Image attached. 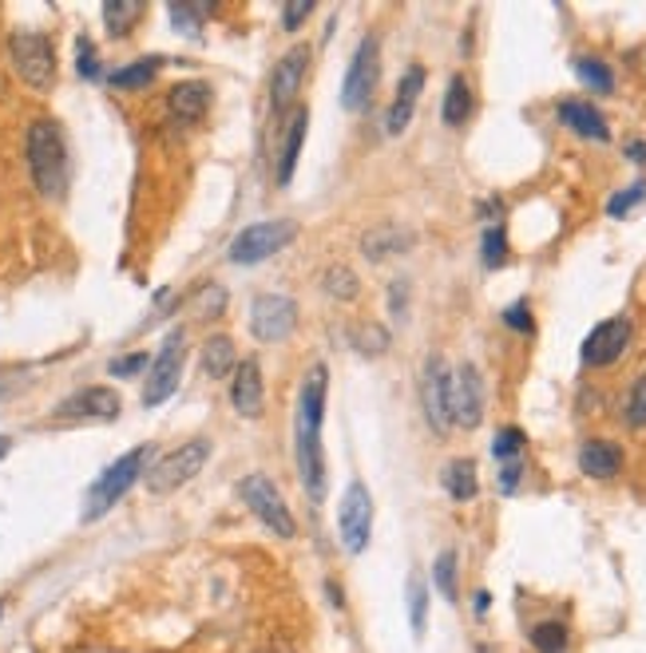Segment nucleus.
I'll use <instances>...</instances> for the list:
<instances>
[{
	"mask_svg": "<svg viewBox=\"0 0 646 653\" xmlns=\"http://www.w3.org/2000/svg\"><path fill=\"white\" fill-rule=\"evenodd\" d=\"M325 393H330V373L325 364H313L298 393V420H293V444H298V476L313 503L325 499V447H322V424H325Z\"/></svg>",
	"mask_w": 646,
	"mask_h": 653,
	"instance_id": "1",
	"label": "nucleus"
},
{
	"mask_svg": "<svg viewBox=\"0 0 646 653\" xmlns=\"http://www.w3.org/2000/svg\"><path fill=\"white\" fill-rule=\"evenodd\" d=\"M28 171H32V183L41 190V198L48 202H60L64 190H68V147H64L60 127L53 119H36L28 127Z\"/></svg>",
	"mask_w": 646,
	"mask_h": 653,
	"instance_id": "2",
	"label": "nucleus"
},
{
	"mask_svg": "<svg viewBox=\"0 0 646 653\" xmlns=\"http://www.w3.org/2000/svg\"><path fill=\"white\" fill-rule=\"evenodd\" d=\"M147 459H151V444H139V447H131L127 456L115 459L104 476L95 479L92 491H88V503H84V523L104 518L107 511L127 495V491L136 488V479L147 476Z\"/></svg>",
	"mask_w": 646,
	"mask_h": 653,
	"instance_id": "3",
	"label": "nucleus"
},
{
	"mask_svg": "<svg viewBox=\"0 0 646 653\" xmlns=\"http://www.w3.org/2000/svg\"><path fill=\"white\" fill-rule=\"evenodd\" d=\"M210 440L207 435H195V440H187V444H178L175 452H168L163 459H155V467H147V491L151 495H171V491H178L183 483H191V479L207 467L210 459Z\"/></svg>",
	"mask_w": 646,
	"mask_h": 653,
	"instance_id": "4",
	"label": "nucleus"
},
{
	"mask_svg": "<svg viewBox=\"0 0 646 653\" xmlns=\"http://www.w3.org/2000/svg\"><path fill=\"white\" fill-rule=\"evenodd\" d=\"M298 238V222L293 218H266V222H254L242 234H234L230 242V261L234 266H258V261L274 258L281 249Z\"/></svg>",
	"mask_w": 646,
	"mask_h": 653,
	"instance_id": "5",
	"label": "nucleus"
},
{
	"mask_svg": "<svg viewBox=\"0 0 646 653\" xmlns=\"http://www.w3.org/2000/svg\"><path fill=\"white\" fill-rule=\"evenodd\" d=\"M9 56L12 72L21 75L32 92H48L56 83V48L44 32H12Z\"/></svg>",
	"mask_w": 646,
	"mask_h": 653,
	"instance_id": "6",
	"label": "nucleus"
},
{
	"mask_svg": "<svg viewBox=\"0 0 646 653\" xmlns=\"http://www.w3.org/2000/svg\"><path fill=\"white\" fill-rule=\"evenodd\" d=\"M242 499H246V508L254 511V518H258L262 527L274 530L278 539H293V535H298V523H293L290 508H286V499L274 488L270 476L254 471V476L242 479Z\"/></svg>",
	"mask_w": 646,
	"mask_h": 653,
	"instance_id": "7",
	"label": "nucleus"
},
{
	"mask_svg": "<svg viewBox=\"0 0 646 653\" xmlns=\"http://www.w3.org/2000/svg\"><path fill=\"white\" fill-rule=\"evenodd\" d=\"M377 80H381V40L369 32L366 40L357 44L354 60H349V72H345V83H342L345 112H366L377 92Z\"/></svg>",
	"mask_w": 646,
	"mask_h": 653,
	"instance_id": "8",
	"label": "nucleus"
},
{
	"mask_svg": "<svg viewBox=\"0 0 646 653\" xmlns=\"http://www.w3.org/2000/svg\"><path fill=\"white\" fill-rule=\"evenodd\" d=\"M183 361H187V333L171 329L168 341L159 345L155 361L147 369V384H143V405L155 408L163 405L171 393L178 388V376H183Z\"/></svg>",
	"mask_w": 646,
	"mask_h": 653,
	"instance_id": "9",
	"label": "nucleus"
},
{
	"mask_svg": "<svg viewBox=\"0 0 646 653\" xmlns=\"http://www.w3.org/2000/svg\"><path fill=\"white\" fill-rule=\"evenodd\" d=\"M337 535L349 555H361L373 539V495L361 479H354L337 503Z\"/></svg>",
	"mask_w": 646,
	"mask_h": 653,
	"instance_id": "10",
	"label": "nucleus"
},
{
	"mask_svg": "<svg viewBox=\"0 0 646 653\" xmlns=\"http://www.w3.org/2000/svg\"><path fill=\"white\" fill-rule=\"evenodd\" d=\"M298 329V301L286 293H258L251 305V333L262 345H281Z\"/></svg>",
	"mask_w": 646,
	"mask_h": 653,
	"instance_id": "11",
	"label": "nucleus"
},
{
	"mask_svg": "<svg viewBox=\"0 0 646 653\" xmlns=\"http://www.w3.org/2000/svg\"><path fill=\"white\" fill-rule=\"evenodd\" d=\"M420 405H425V420L437 435L452 428V373L445 357H428L425 376H420Z\"/></svg>",
	"mask_w": 646,
	"mask_h": 653,
	"instance_id": "12",
	"label": "nucleus"
},
{
	"mask_svg": "<svg viewBox=\"0 0 646 653\" xmlns=\"http://www.w3.org/2000/svg\"><path fill=\"white\" fill-rule=\"evenodd\" d=\"M310 60H313L310 44H293L290 53H286L278 63H274V75H270V112L278 115V119L290 112L293 100H298V92H302L305 75H310Z\"/></svg>",
	"mask_w": 646,
	"mask_h": 653,
	"instance_id": "13",
	"label": "nucleus"
},
{
	"mask_svg": "<svg viewBox=\"0 0 646 653\" xmlns=\"http://www.w3.org/2000/svg\"><path fill=\"white\" fill-rule=\"evenodd\" d=\"M119 393L115 388H104V384H95V388H84V393H72L68 400L56 405V420L60 424H107L119 416Z\"/></svg>",
	"mask_w": 646,
	"mask_h": 653,
	"instance_id": "14",
	"label": "nucleus"
},
{
	"mask_svg": "<svg viewBox=\"0 0 646 653\" xmlns=\"http://www.w3.org/2000/svg\"><path fill=\"white\" fill-rule=\"evenodd\" d=\"M631 333H635L631 329V317H611V322L595 325L584 341V364H591V369L615 364L626 353V345H631Z\"/></svg>",
	"mask_w": 646,
	"mask_h": 653,
	"instance_id": "15",
	"label": "nucleus"
},
{
	"mask_svg": "<svg viewBox=\"0 0 646 653\" xmlns=\"http://www.w3.org/2000/svg\"><path fill=\"white\" fill-rule=\"evenodd\" d=\"M484 420V381L472 361H464L452 373V424L476 428Z\"/></svg>",
	"mask_w": 646,
	"mask_h": 653,
	"instance_id": "16",
	"label": "nucleus"
},
{
	"mask_svg": "<svg viewBox=\"0 0 646 653\" xmlns=\"http://www.w3.org/2000/svg\"><path fill=\"white\" fill-rule=\"evenodd\" d=\"M230 405L246 420H258L266 408V384H262V364L254 357L239 361V369L230 373Z\"/></svg>",
	"mask_w": 646,
	"mask_h": 653,
	"instance_id": "17",
	"label": "nucleus"
},
{
	"mask_svg": "<svg viewBox=\"0 0 646 653\" xmlns=\"http://www.w3.org/2000/svg\"><path fill=\"white\" fill-rule=\"evenodd\" d=\"M420 92H425V68H420V63H413V68L401 75L393 104H389V115H385V131H389V136H401V131L413 124V112H417Z\"/></svg>",
	"mask_w": 646,
	"mask_h": 653,
	"instance_id": "18",
	"label": "nucleus"
},
{
	"mask_svg": "<svg viewBox=\"0 0 646 653\" xmlns=\"http://www.w3.org/2000/svg\"><path fill=\"white\" fill-rule=\"evenodd\" d=\"M305 127H310V112H290V119L281 124V139H278V163H274V178H278V187H286L293 178V166H298V155H302V143H305Z\"/></svg>",
	"mask_w": 646,
	"mask_h": 653,
	"instance_id": "19",
	"label": "nucleus"
},
{
	"mask_svg": "<svg viewBox=\"0 0 646 653\" xmlns=\"http://www.w3.org/2000/svg\"><path fill=\"white\" fill-rule=\"evenodd\" d=\"M555 115H560V124L567 127V131H575L579 139H591V143H607V139H611V127H607L603 112L584 104V100H560Z\"/></svg>",
	"mask_w": 646,
	"mask_h": 653,
	"instance_id": "20",
	"label": "nucleus"
},
{
	"mask_svg": "<svg viewBox=\"0 0 646 653\" xmlns=\"http://www.w3.org/2000/svg\"><path fill=\"white\" fill-rule=\"evenodd\" d=\"M168 107L178 124H198L210 107V83H203V80L175 83V88L168 92Z\"/></svg>",
	"mask_w": 646,
	"mask_h": 653,
	"instance_id": "21",
	"label": "nucleus"
},
{
	"mask_svg": "<svg viewBox=\"0 0 646 653\" xmlns=\"http://www.w3.org/2000/svg\"><path fill=\"white\" fill-rule=\"evenodd\" d=\"M623 467V447L615 440H587L579 447V471L591 479H615Z\"/></svg>",
	"mask_w": 646,
	"mask_h": 653,
	"instance_id": "22",
	"label": "nucleus"
},
{
	"mask_svg": "<svg viewBox=\"0 0 646 653\" xmlns=\"http://www.w3.org/2000/svg\"><path fill=\"white\" fill-rule=\"evenodd\" d=\"M408 246H413V230L396 226V222H381V226H373L366 238H361V254H366L369 261L396 258V254H405Z\"/></svg>",
	"mask_w": 646,
	"mask_h": 653,
	"instance_id": "23",
	"label": "nucleus"
},
{
	"mask_svg": "<svg viewBox=\"0 0 646 653\" xmlns=\"http://www.w3.org/2000/svg\"><path fill=\"white\" fill-rule=\"evenodd\" d=\"M472 107H476V95H472V83L464 75H452L449 92H445V104H440V119L449 127H464L472 119Z\"/></svg>",
	"mask_w": 646,
	"mask_h": 653,
	"instance_id": "24",
	"label": "nucleus"
},
{
	"mask_svg": "<svg viewBox=\"0 0 646 653\" xmlns=\"http://www.w3.org/2000/svg\"><path fill=\"white\" fill-rule=\"evenodd\" d=\"M239 369V353H234V341L230 337H207L203 341V373L210 376V381H227L230 373Z\"/></svg>",
	"mask_w": 646,
	"mask_h": 653,
	"instance_id": "25",
	"label": "nucleus"
},
{
	"mask_svg": "<svg viewBox=\"0 0 646 653\" xmlns=\"http://www.w3.org/2000/svg\"><path fill=\"white\" fill-rule=\"evenodd\" d=\"M440 483H445V491H449L457 503H469V499H476L480 491V479H476V459H452L449 467H445V476H440Z\"/></svg>",
	"mask_w": 646,
	"mask_h": 653,
	"instance_id": "26",
	"label": "nucleus"
},
{
	"mask_svg": "<svg viewBox=\"0 0 646 653\" xmlns=\"http://www.w3.org/2000/svg\"><path fill=\"white\" fill-rule=\"evenodd\" d=\"M159 68H163L159 56H143V60H131L127 68H119V72L107 75V83H112V88H124V92H131V88H147V83L159 75Z\"/></svg>",
	"mask_w": 646,
	"mask_h": 653,
	"instance_id": "27",
	"label": "nucleus"
},
{
	"mask_svg": "<svg viewBox=\"0 0 646 653\" xmlns=\"http://www.w3.org/2000/svg\"><path fill=\"white\" fill-rule=\"evenodd\" d=\"M572 63H575V75H579V80H584L591 92H599V95L615 92V72H611V68H607L599 56H575Z\"/></svg>",
	"mask_w": 646,
	"mask_h": 653,
	"instance_id": "28",
	"label": "nucleus"
},
{
	"mask_svg": "<svg viewBox=\"0 0 646 653\" xmlns=\"http://www.w3.org/2000/svg\"><path fill=\"white\" fill-rule=\"evenodd\" d=\"M528 638H532L535 653H567V645H572V630H567L560 618L532 626V633H528Z\"/></svg>",
	"mask_w": 646,
	"mask_h": 653,
	"instance_id": "29",
	"label": "nucleus"
},
{
	"mask_svg": "<svg viewBox=\"0 0 646 653\" xmlns=\"http://www.w3.org/2000/svg\"><path fill=\"white\" fill-rule=\"evenodd\" d=\"M349 341H354L357 353H366V357L389 353V329H385V325H377V322L354 325V333H349Z\"/></svg>",
	"mask_w": 646,
	"mask_h": 653,
	"instance_id": "30",
	"label": "nucleus"
},
{
	"mask_svg": "<svg viewBox=\"0 0 646 653\" xmlns=\"http://www.w3.org/2000/svg\"><path fill=\"white\" fill-rule=\"evenodd\" d=\"M322 290L337 301H354L357 293H361V281H357V273L349 270V266L337 261V266H330V270L322 273Z\"/></svg>",
	"mask_w": 646,
	"mask_h": 653,
	"instance_id": "31",
	"label": "nucleus"
},
{
	"mask_svg": "<svg viewBox=\"0 0 646 653\" xmlns=\"http://www.w3.org/2000/svg\"><path fill=\"white\" fill-rule=\"evenodd\" d=\"M432 586L445 594V602L457 606L460 591H457V550H440L437 562H432Z\"/></svg>",
	"mask_w": 646,
	"mask_h": 653,
	"instance_id": "32",
	"label": "nucleus"
},
{
	"mask_svg": "<svg viewBox=\"0 0 646 653\" xmlns=\"http://www.w3.org/2000/svg\"><path fill=\"white\" fill-rule=\"evenodd\" d=\"M139 16H143V4H131V0H107L104 4V24L112 36H127Z\"/></svg>",
	"mask_w": 646,
	"mask_h": 653,
	"instance_id": "33",
	"label": "nucleus"
},
{
	"mask_svg": "<svg viewBox=\"0 0 646 653\" xmlns=\"http://www.w3.org/2000/svg\"><path fill=\"white\" fill-rule=\"evenodd\" d=\"M408 622H413V633H425L428 626V586L417 574L408 579Z\"/></svg>",
	"mask_w": 646,
	"mask_h": 653,
	"instance_id": "34",
	"label": "nucleus"
},
{
	"mask_svg": "<svg viewBox=\"0 0 646 653\" xmlns=\"http://www.w3.org/2000/svg\"><path fill=\"white\" fill-rule=\"evenodd\" d=\"M484 266H488V270L508 266V234H504L500 222L484 230Z\"/></svg>",
	"mask_w": 646,
	"mask_h": 653,
	"instance_id": "35",
	"label": "nucleus"
},
{
	"mask_svg": "<svg viewBox=\"0 0 646 653\" xmlns=\"http://www.w3.org/2000/svg\"><path fill=\"white\" fill-rule=\"evenodd\" d=\"M523 444H528V435H523L520 428H500L496 440H492V456L504 459V464H508V459H520Z\"/></svg>",
	"mask_w": 646,
	"mask_h": 653,
	"instance_id": "36",
	"label": "nucleus"
},
{
	"mask_svg": "<svg viewBox=\"0 0 646 653\" xmlns=\"http://www.w3.org/2000/svg\"><path fill=\"white\" fill-rule=\"evenodd\" d=\"M623 420L631 428H646V376H638V381L631 384L626 405H623Z\"/></svg>",
	"mask_w": 646,
	"mask_h": 653,
	"instance_id": "37",
	"label": "nucleus"
},
{
	"mask_svg": "<svg viewBox=\"0 0 646 653\" xmlns=\"http://www.w3.org/2000/svg\"><path fill=\"white\" fill-rule=\"evenodd\" d=\"M643 198H646V183H635V187L619 190V195L611 198V202H607V214H611V218H623L626 210H631V207H638V202H643Z\"/></svg>",
	"mask_w": 646,
	"mask_h": 653,
	"instance_id": "38",
	"label": "nucleus"
},
{
	"mask_svg": "<svg viewBox=\"0 0 646 653\" xmlns=\"http://www.w3.org/2000/svg\"><path fill=\"white\" fill-rule=\"evenodd\" d=\"M168 16L175 21L178 32H187V36H198V24H203V9H191V4H171Z\"/></svg>",
	"mask_w": 646,
	"mask_h": 653,
	"instance_id": "39",
	"label": "nucleus"
},
{
	"mask_svg": "<svg viewBox=\"0 0 646 653\" xmlns=\"http://www.w3.org/2000/svg\"><path fill=\"white\" fill-rule=\"evenodd\" d=\"M76 72L84 75V80H95V75H100L95 48H92V40H88V36H80V40H76Z\"/></svg>",
	"mask_w": 646,
	"mask_h": 653,
	"instance_id": "40",
	"label": "nucleus"
},
{
	"mask_svg": "<svg viewBox=\"0 0 646 653\" xmlns=\"http://www.w3.org/2000/svg\"><path fill=\"white\" fill-rule=\"evenodd\" d=\"M504 325H508V329H516V333H532L535 329L532 305H528V301H516V305H508V310H504Z\"/></svg>",
	"mask_w": 646,
	"mask_h": 653,
	"instance_id": "41",
	"label": "nucleus"
},
{
	"mask_svg": "<svg viewBox=\"0 0 646 653\" xmlns=\"http://www.w3.org/2000/svg\"><path fill=\"white\" fill-rule=\"evenodd\" d=\"M147 369V353H127V357H115L112 364H107V373L112 376H136Z\"/></svg>",
	"mask_w": 646,
	"mask_h": 653,
	"instance_id": "42",
	"label": "nucleus"
},
{
	"mask_svg": "<svg viewBox=\"0 0 646 653\" xmlns=\"http://www.w3.org/2000/svg\"><path fill=\"white\" fill-rule=\"evenodd\" d=\"M310 12H313V0H293V4H286V9H281V28L298 32V24H302Z\"/></svg>",
	"mask_w": 646,
	"mask_h": 653,
	"instance_id": "43",
	"label": "nucleus"
},
{
	"mask_svg": "<svg viewBox=\"0 0 646 653\" xmlns=\"http://www.w3.org/2000/svg\"><path fill=\"white\" fill-rule=\"evenodd\" d=\"M520 479H523V464L520 459H508V464L500 467V491L504 495H511V491L520 488Z\"/></svg>",
	"mask_w": 646,
	"mask_h": 653,
	"instance_id": "44",
	"label": "nucleus"
},
{
	"mask_svg": "<svg viewBox=\"0 0 646 653\" xmlns=\"http://www.w3.org/2000/svg\"><path fill=\"white\" fill-rule=\"evenodd\" d=\"M405 298H408V281H393V290H389V305H393V317H405Z\"/></svg>",
	"mask_w": 646,
	"mask_h": 653,
	"instance_id": "45",
	"label": "nucleus"
},
{
	"mask_svg": "<svg viewBox=\"0 0 646 653\" xmlns=\"http://www.w3.org/2000/svg\"><path fill=\"white\" fill-rule=\"evenodd\" d=\"M222 305H227V293H222L219 285H210V290L203 293V310H207L210 317H219V313H222Z\"/></svg>",
	"mask_w": 646,
	"mask_h": 653,
	"instance_id": "46",
	"label": "nucleus"
},
{
	"mask_svg": "<svg viewBox=\"0 0 646 653\" xmlns=\"http://www.w3.org/2000/svg\"><path fill=\"white\" fill-rule=\"evenodd\" d=\"M626 155L635 159V163H646V143H631L626 147Z\"/></svg>",
	"mask_w": 646,
	"mask_h": 653,
	"instance_id": "47",
	"label": "nucleus"
},
{
	"mask_svg": "<svg viewBox=\"0 0 646 653\" xmlns=\"http://www.w3.org/2000/svg\"><path fill=\"white\" fill-rule=\"evenodd\" d=\"M488 591H476V602H472V606H476V614H488Z\"/></svg>",
	"mask_w": 646,
	"mask_h": 653,
	"instance_id": "48",
	"label": "nucleus"
},
{
	"mask_svg": "<svg viewBox=\"0 0 646 653\" xmlns=\"http://www.w3.org/2000/svg\"><path fill=\"white\" fill-rule=\"evenodd\" d=\"M9 452H12V440H9V435H0V459L9 456Z\"/></svg>",
	"mask_w": 646,
	"mask_h": 653,
	"instance_id": "49",
	"label": "nucleus"
},
{
	"mask_svg": "<svg viewBox=\"0 0 646 653\" xmlns=\"http://www.w3.org/2000/svg\"><path fill=\"white\" fill-rule=\"evenodd\" d=\"M476 653H500V650H496V645H488V642H480Z\"/></svg>",
	"mask_w": 646,
	"mask_h": 653,
	"instance_id": "50",
	"label": "nucleus"
},
{
	"mask_svg": "<svg viewBox=\"0 0 646 653\" xmlns=\"http://www.w3.org/2000/svg\"><path fill=\"white\" fill-rule=\"evenodd\" d=\"M0 618H4V602H0Z\"/></svg>",
	"mask_w": 646,
	"mask_h": 653,
	"instance_id": "51",
	"label": "nucleus"
}]
</instances>
